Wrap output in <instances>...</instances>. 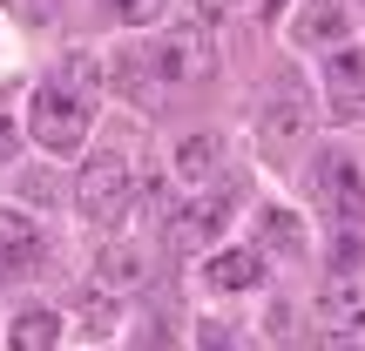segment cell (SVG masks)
<instances>
[{"instance_id":"obj_1","label":"cell","mask_w":365,"mask_h":351,"mask_svg":"<svg viewBox=\"0 0 365 351\" xmlns=\"http://www.w3.org/2000/svg\"><path fill=\"white\" fill-rule=\"evenodd\" d=\"M95 95H102V75H95L88 54H68L48 81L34 88V108H27V129H34L41 149L68 156L81 135L95 129Z\"/></svg>"},{"instance_id":"obj_2","label":"cell","mask_w":365,"mask_h":351,"mask_svg":"<svg viewBox=\"0 0 365 351\" xmlns=\"http://www.w3.org/2000/svg\"><path fill=\"white\" fill-rule=\"evenodd\" d=\"M135 156H122V149H102V156H88V169L75 176V203H81V216L88 223H115V216H129V203H135Z\"/></svg>"},{"instance_id":"obj_3","label":"cell","mask_w":365,"mask_h":351,"mask_svg":"<svg viewBox=\"0 0 365 351\" xmlns=\"http://www.w3.org/2000/svg\"><path fill=\"white\" fill-rule=\"evenodd\" d=\"M312 196H318V209L331 216V230L365 223V176H359V162L345 156V149H325V156L312 162Z\"/></svg>"},{"instance_id":"obj_4","label":"cell","mask_w":365,"mask_h":351,"mask_svg":"<svg viewBox=\"0 0 365 351\" xmlns=\"http://www.w3.org/2000/svg\"><path fill=\"white\" fill-rule=\"evenodd\" d=\"M135 68H149L156 81H196V75H210V34L203 27H170Z\"/></svg>"},{"instance_id":"obj_5","label":"cell","mask_w":365,"mask_h":351,"mask_svg":"<svg viewBox=\"0 0 365 351\" xmlns=\"http://www.w3.org/2000/svg\"><path fill=\"white\" fill-rule=\"evenodd\" d=\"M230 209H237V189H230V182H210V189L182 196V209H176V223H170L176 250H203L210 236L230 223Z\"/></svg>"},{"instance_id":"obj_6","label":"cell","mask_w":365,"mask_h":351,"mask_svg":"<svg viewBox=\"0 0 365 351\" xmlns=\"http://www.w3.org/2000/svg\"><path fill=\"white\" fill-rule=\"evenodd\" d=\"M318 345L325 351H365V290L339 284L318 298Z\"/></svg>"},{"instance_id":"obj_7","label":"cell","mask_w":365,"mask_h":351,"mask_svg":"<svg viewBox=\"0 0 365 351\" xmlns=\"http://www.w3.org/2000/svg\"><path fill=\"white\" fill-rule=\"evenodd\" d=\"M149 277H156V257H149V243H108L102 257H95V290H108V298H135V290H149Z\"/></svg>"},{"instance_id":"obj_8","label":"cell","mask_w":365,"mask_h":351,"mask_svg":"<svg viewBox=\"0 0 365 351\" xmlns=\"http://www.w3.org/2000/svg\"><path fill=\"white\" fill-rule=\"evenodd\" d=\"M312 129V108H304V88L298 81H277L271 88V102H264V156H284L291 142H298V135Z\"/></svg>"},{"instance_id":"obj_9","label":"cell","mask_w":365,"mask_h":351,"mask_svg":"<svg viewBox=\"0 0 365 351\" xmlns=\"http://www.w3.org/2000/svg\"><path fill=\"white\" fill-rule=\"evenodd\" d=\"M170 169H176V182H182V196L223 182V135H182L176 156H170Z\"/></svg>"},{"instance_id":"obj_10","label":"cell","mask_w":365,"mask_h":351,"mask_svg":"<svg viewBox=\"0 0 365 351\" xmlns=\"http://www.w3.org/2000/svg\"><path fill=\"white\" fill-rule=\"evenodd\" d=\"M325 95H331V108H339L345 122L365 115V48H339L325 61Z\"/></svg>"},{"instance_id":"obj_11","label":"cell","mask_w":365,"mask_h":351,"mask_svg":"<svg viewBox=\"0 0 365 351\" xmlns=\"http://www.w3.org/2000/svg\"><path fill=\"white\" fill-rule=\"evenodd\" d=\"M345 21L352 14H339V0H304V14L291 21V41L298 48H331V41H345Z\"/></svg>"},{"instance_id":"obj_12","label":"cell","mask_w":365,"mask_h":351,"mask_svg":"<svg viewBox=\"0 0 365 351\" xmlns=\"http://www.w3.org/2000/svg\"><path fill=\"white\" fill-rule=\"evenodd\" d=\"M41 257V230L21 209H0V271H27Z\"/></svg>"},{"instance_id":"obj_13","label":"cell","mask_w":365,"mask_h":351,"mask_svg":"<svg viewBox=\"0 0 365 351\" xmlns=\"http://www.w3.org/2000/svg\"><path fill=\"white\" fill-rule=\"evenodd\" d=\"M257 277H264L257 250H217V257H210V284H217V290H250Z\"/></svg>"},{"instance_id":"obj_14","label":"cell","mask_w":365,"mask_h":351,"mask_svg":"<svg viewBox=\"0 0 365 351\" xmlns=\"http://www.w3.org/2000/svg\"><path fill=\"white\" fill-rule=\"evenodd\" d=\"M54 338H61V318L54 311H21L7 331V351H54Z\"/></svg>"},{"instance_id":"obj_15","label":"cell","mask_w":365,"mask_h":351,"mask_svg":"<svg viewBox=\"0 0 365 351\" xmlns=\"http://www.w3.org/2000/svg\"><path fill=\"white\" fill-rule=\"evenodd\" d=\"M75 331L108 338V331H115V298H108V290H81V304H75Z\"/></svg>"},{"instance_id":"obj_16","label":"cell","mask_w":365,"mask_h":351,"mask_svg":"<svg viewBox=\"0 0 365 351\" xmlns=\"http://www.w3.org/2000/svg\"><path fill=\"white\" fill-rule=\"evenodd\" d=\"M264 243L284 250V257H304V223L291 209H264Z\"/></svg>"},{"instance_id":"obj_17","label":"cell","mask_w":365,"mask_h":351,"mask_svg":"<svg viewBox=\"0 0 365 351\" xmlns=\"http://www.w3.org/2000/svg\"><path fill=\"white\" fill-rule=\"evenodd\" d=\"M196 351H257V345L230 325H196Z\"/></svg>"},{"instance_id":"obj_18","label":"cell","mask_w":365,"mask_h":351,"mask_svg":"<svg viewBox=\"0 0 365 351\" xmlns=\"http://www.w3.org/2000/svg\"><path fill=\"white\" fill-rule=\"evenodd\" d=\"M359 257H365V223H345V230L331 236V263H339V271H352Z\"/></svg>"},{"instance_id":"obj_19","label":"cell","mask_w":365,"mask_h":351,"mask_svg":"<svg viewBox=\"0 0 365 351\" xmlns=\"http://www.w3.org/2000/svg\"><path fill=\"white\" fill-rule=\"evenodd\" d=\"M115 14H122L129 27H156L163 14H170V0H115Z\"/></svg>"},{"instance_id":"obj_20","label":"cell","mask_w":365,"mask_h":351,"mask_svg":"<svg viewBox=\"0 0 365 351\" xmlns=\"http://www.w3.org/2000/svg\"><path fill=\"white\" fill-rule=\"evenodd\" d=\"M14 156H21V122H7V115H0V169H7Z\"/></svg>"},{"instance_id":"obj_21","label":"cell","mask_w":365,"mask_h":351,"mask_svg":"<svg viewBox=\"0 0 365 351\" xmlns=\"http://www.w3.org/2000/svg\"><path fill=\"white\" fill-rule=\"evenodd\" d=\"M284 7H291V0H264V14H284Z\"/></svg>"}]
</instances>
